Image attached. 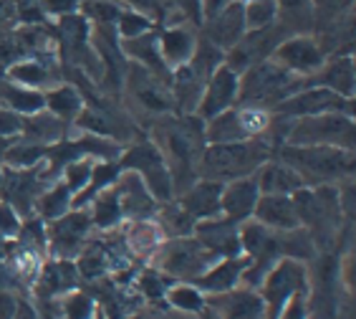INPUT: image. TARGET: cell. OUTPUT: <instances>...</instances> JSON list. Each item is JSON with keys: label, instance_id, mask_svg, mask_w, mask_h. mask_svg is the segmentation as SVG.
<instances>
[{"label": "cell", "instance_id": "obj_1", "mask_svg": "<svg viewBox=\"0 0 356 319\" xmlns=\"http://www.w3.org/2000/svg\"><path fill=\"white\" fill-rule=\"evenodd\" d=\"M263 157H266V150L258 145L225 142L205 155V173L218 175V178H235V175L250 173Z\"/></svg>", "mask_w": 356, "mask_h": 319}, {"label": "cell", "instance_id": "obj_2", "mask_svg": "<svg viewBox=\"0 0 356 319\" xmlns=\"http://www.w3.org/2000/svg\"><path fill=\"white\" fill-rule=\"evenodd\" d=\"M286 157L296 162L306 173L321 175H341V170H351V155L336 153V150H288Z\"/></svg>", "mask_w": 356, "mask_h": 319}, {"label": "cell", "instance_id": "obj_3", "mask_svg": "<svg viewBox=\"0 0 356 319\" xmlns=\"http://www.w3.org/2000/svg\"><path fill=\"white\" fill-rule=\"evenodd\" d=\"M288 86V74L278 66H258L248 74L243 97L245 99H268L275 97L281 89Z\"/></svg>", "mask_w": 356, "mask_h": 319}, {"label": "cell", "instance_id": "obj_4", "mask_svg": "<svg viewBox=\"0 0 356 319\" xmlns=\"http://www.w3.org/2000/svg\"><path fill=\"white\" fill-rule=\"evenodd\" d=\"M207 261H210V254L205 249H200L197 243H177L167 254L165 269L175 271L179 277H195V274L205 269Z\"/></svg>", "mask_w": 356, "mask_h": 319}, {"label": "cell", "instance_id": "obj_5", "mask_svg": "<svg viewBox=\"0 0 356 319\" xmlns=\"http://www.w3.org/2000/svg\"><path fill=\"white\" fill-rule=\"evenodd\" d=\"M343 134H354V127H351L349 119H326L321 122H306L301 125V130L296 127L293 142H323V139H331V142H339V137Z\"/></svg>", "mask_w": 356, "mask_h": 319}, {"label": "cell", "instance_id": "obj_6", "mask_svg": "<svg viewBox=\"0 0 356 319\" xmlns=\"http://www.w3.org/2000/svg\"><path fill=\"white\" fill-rule=\"evenodd\" d=\"M235 91H238V79L233 77V71L220 69L218 77L210 84V89H207L205 102H202V114H207V117L220 114L235 99Z\"/></svg>", "mask_w": 356, "mask_h": 319}, {"label": "cell", "instance_id": "obj_7", "mask_svg": "<svg viewBox=\"0 0 356 319\" xmlns=\"http://www.w3.org/2000/svg\"><path fill=\"white\" fill-rule=\"evenodd\" d=\"M255 213H258L261 221L270 223L275 228H293L296 223H298L296 208L286 198H281V195H268V198H263V201L258 203V210H255Z\"/></svg>", "mask_w": 356, "mask_h": 319}, {"label": "cell", "instance_id": "obj_8", "mask_svg": "<svg viewBox=\"0 0 356 319\" xmlns=\"http://www.w3.org/2000/svg\"><path fill=\"white\" fill-rule=\"evenodd\" d=\"M281 61L286 63L288 69H298V71H311L321 63V54L311 41H293L283 46L278 51Z\"/></svg>", "mask_w": 356, "mask_h": 319}, {"label": "cell", "instance_id": "obj_9", "mask_svg": "<svg viewBox=\"0 0 356 319\" xmlns=\"http://www.w3.org/2000/svg\"><path fill=\"white\" fill-rule=\"evenodd\" d=\"M255 201H258V185L255 182H235L222 198V205L230 215H245L253 210Z\"/></svg>", "mask_w": 356, "mask_h": 319}, {"label": "cell", "instance_id": "obj_10", "mask_svg": "<svg viewBox=\"0 0 356 319\" xmlns=\"http://www.w3.org/2000/svg\"><path fill=\"white\" fill-rule=\"evenodd\" d=\"M220 205V187L213 182H202L185 198V208L192 215H210Z\"/></svg>", "mask_w": 356, "mask_h": 319}, {"label": "cell", "instance_id": "obj_11", "mask_svg": "<svg viewBox=\"0 0 356 319\" xmlns=\"http://www.w3.org/2000/svg\"><path fill=\"white\" fill-rule=\"evenodd\" d=\"M261 187L266 190L268 195H281V193H288V190L301 187V178H298V173L288 170V167L273 165V167H268L266 173H263Z\"/></svg>", "mask_w": 356, "mask_h": 319}, {"label": "cell", "instance_id": "obj_12", "mask_svg": "<svg viewBox=\"0 0 356 319\" xmlns=\"http://www.w3.org/2000/svg\"><path fill=\"white\" fill-rule=\"evenodd\" d=\"M339 102V97L329 94V91H309V94H303V97L293 99V102H288L283 109L286 111H301V114H309V111H323L334 107Z\"/></svg>", "mask_w": 356, "mask_h": 319}, {"label": "cell", "instance_id": "obj_13", "mask_svg": "<svg viewBox=\"0 0 356 319\" xmlns=\"http://www.w3.org/2000/svg\"><path fill=\"white\" fill-rule=\"evenodd\" d=\"M240 266L243 264H235V261L218 266V269L210 271V274L202 279V286H205V289H213V292H225V289H230V286L235 284V279H238V274H240Z\"/></svg>", "mask_w": 356, "mask_h": 319}, {"label": "cell", "instance_id": "obj_14", "mask_svg": "<svg viewBox=\"0 0 356 319\" xmlns=\"http://www.w3.org/2000/svg\"><path fill=\"white\" fill-rule=\"evenodd\" d=\"M83 231H86V221L79 215V218H69V221L58 223L54 231V238L61 249H69V246H76V241L81 238Z\"/></svg>", "mask_w": 356, "mask_h": 319}, {"label": "cell", "instance_id": "obj_15", "mask_svg": "<svg viewBox=\"0 0 356 319\" xmlns=\"http://www.w3.org/2000/svg\"><path fill=\"white\" fill-rule=\"evenodd\" d=\"M238 10L240 8H233V13H225L218 23H215L213 36L220 43H233L240 36V13Z\"/></svg>", "mask_w": 356, "mask_h": 319}, {"label": "cell", "instance_id": "obj_16", "mask_svg": "<svg viewBox=\"0 0 356 319\" xmlns=\"http://www.w3.org/2000/svg\"><path fill=\"white\" fill-rule=\"evenodd\" d=\"M190 46H192V38L187 33H182V31L165 36V54L170 56V59H177V61L179 59H185Z\"/></svg>", "mask_w": 356, "mask_h": 319}, {"label": "cell", "instance_id": "obj_17", "mask_svg": "<svg viewBox=\"0 0 356 319\" xmlns=\"http://www.w3.org/2000/svg\"><path fill=\"white\" fill-rule=\"evenodd\" d=\"M51 107H54L58 114H74V111L79 109V97H76V91L61 89L51 97Z\"/></svg>", "mask_w": 356, "mask_h": 319}, {"label": "cell", "instance_id": "obj_18", "mask_svg": "<svg viewBox=\"0 0 356 319\" xmlns=\"http://www.w3.org/2000/svg\"><path fill=\"white\" fill-rule=\"evenodd\" d=\"M8 99H10V104H13L15 109H21V111H35L43 104V99L38 97V94H31V91H10Z\"/></svg>", "mask_w": 356, "mask_h": 319}, {"label": "cell", "instance_id": "obj_19", "mask_svg": "<svg viewBox=\"0 0 356 319\" xmlns=\"http://www.w3.org/2000/svg\"><path fill=\"white\" fill-rule=\"evenodd\" d=\"M172 304H177L179 309H197L200 312V306H202V299H200V294L195 292V289H177V292H172Z\"/></svg>", "mask_w": 356, "mask_h": 319}, {"label": "cell", "instance_id": "obj_20", "mask_svg": "<svg viewBox=\"0 0 356 319\" xmlns=\"http://www.w3.org/2000/svg\"><path fill=\"white\" fill-rule=\"evenodd\" d=\"M63 205H66V190H58V193H51L43 201V213L48 215H58L63 210Z\"/></svg>", "mask_w": 356, "mask_h": 319}, {"label": "cell", "instance_id": "obj_21", "mask_svg": "<svg viewBox=\"0 0 356 319\" xmlns=\"http://www.w3.org/2000/svg\"><path fill=\"white\" fill-rule=\"evenodd\" d=\"M15 228H18L15 215L10 213L8 208H0V231H3V233H13Z\"/></svg>", "mask_w": 356, "mask_h": 319}, {"label": "cell", "instance_id": "obj_22", "mask_svg": "<svg viewBox=\"0 0 356 319\" xmlns=\"http://www.w3.org/2000/svg\"><path fill=\"white\" fill-rule=\"evenodd\" d=\"M15 130H18V119L13 114H8V111H0V134L15 132Z\"/></svg>", "mask_w": 356, "mask_h": 319}]
</instances>
